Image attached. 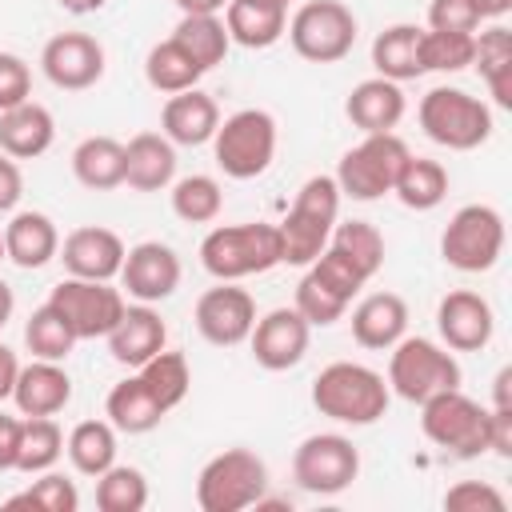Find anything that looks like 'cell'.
Instances as JSON below:
<instances>
[{"instance_id":"cell-1","label":"cell","mask_w":512,"mask_h":512,"mask_svg":"<svg viewBox=\"0 0 512 512\" xmlns=\"http://www.w3.org/2000/svg\"><path fill=\"white\" fill-rule=\"evenodd\" d=\"M388 400H392L388 380L376 368L356 364V360H336V364L320 368L312 380L316 412L336 424H352V428L376 424L388 412Z\"/></svg>"},{"instance_id":"cell-2","label":"cell","mask_w":512,"mask_h":512,"mask_svg":"<svg viewBox=\"0 0 512 512\" xmlns=\"http://www.w3.org/2000/svg\"><path fill=\"white\" fill-rule=\"evenodd\" d=\"M340 220V188H336V176H308L288 208V216L276 224L280 228V264H300L308 268L332 228Z\"/></svg>"},{"instance_id":"cell-3","label":"cell","mask_w":512,"mask_h":512,"mask_svg":"<svg viewBox=\"0 0 512 512\" xmlns=\"http://www.w3.org/2000/svg\"><path fill=\"white\" fill-rule=\"evenodd\" d=\"M200 264L216 280L260 276L280 264V228L264 220L220 224L200 240Z\"/></svg>"},{"instance_id":"cell-4","label":"cell","mask_w":512,"mask_h":512,"mask_svg":"<svg viewBox=\"0 0 512 512\" xmlns=\"http://www.w3.org/2000/svg\"><path fill=\"white\" fill-rule=\"evenodd\" d=\"M416 116L424 136L452 152H472L492 136V108L464 88H448V84L428 88L420 96Z\"/></svg>"},{"instance_id":"cell-5","label":"cell","mask_w":512,"mask_h":512,"mask_svg":"<svg viewBox=\"0 0 512 512\" xmlns=\"http://www.w3.org/2000/svg\"><path fill=\"white\" fill-rule=\"evenodd\" d=\"M388 352V388L400 400L424 404L436 392L460 388V364L444 344L428 336H400Z\"/></svg>"},{"instance_id":"cell-6","label":"cell","mask_w":512,"mask_h":512,"mask_svg":"<svg viewBox=\"0 0 512 512\" xmlns=\"http://www.w3.org/2000/svg\"><path fill=\"white\" fill-rule=\"evenodd\" d=\"M420 428L424 436L460 456V460H472V456H484L492 448V428H488V408L476 404L472 396H464L460 388H448V392H436L420 404Z\"/></svg>"},{"instance_id":"cell-7","label":"cell","mask_w":512,"mask_h":512,"mask_svg":"<svg viewBox=\"0 0 512 512\" xmlns=\"http://www.w3.org/2000/svg\"><path fill=\"white\" fill-rule=\"evenodd\" d=\"M268 468L248 448H224L212 456L196 476V504L200 512H240L264 500Z\"/></svg>"},{"instance_id":"cell-8","label":"cell","mask_w":512,"mask_h":512,"mask_svg":"<svg viewBox=\"0 0 512 512\" xmlns=\"http://www.w3.org/2000/svg\"><path fill=\"white\" fill-rule=\"evenodd\" d=\"M212 148H216V164H220L224 176H232V180L264 176L272 156H276V120H272V112H264V108L232 112L216 128Z\"/></svg>"},{"instance_id":"cell-9","label":"cell","mask_w":512,"mask_h":512,"mask_svg":"<svg viewBox=\"0 0 512 512\" xmlns=\"http://www.w3.org/2000/svg\"><path fill=\"white\" fill-rule=\"evenodd\" d=\"M408 144L396 132H368L356 148H348L340 156L336 168V188L340 196L352 200H380L384 192H392L404 160H408Z\"/></svg>"},{"instance_id":"cell-10","label":"cell","mask_w":512,"mask_h":512,"mask_svg":"<svg viewBox=\"0 0 512 512\" xmlns=\"http://www.w3.org/2000/svg\"><path fill=\"white\" fill-rule=\"evenodd\" d=\"M284 32H288L296 56H304L312 64H336L352 52L360 24H356L352 8L340 0H308L292 12Z\"/></svg>"},{"instance_id":"cell-11","label":"cell","mask_w":512,"mask_h":512,"mask_svg":"<svg viewBox=\"0 0 512 512\" xmlns=\"http://www.w3.org/2000/svg\"><path fill=\"white\" fill-rule=\"evenodd\" d=\"M504 252V216L492 204H464L440 232V256L456 272H488Z\"/></svg>"},{"instance_id":"cell-12","label":"cell","mask_w":512,"mask_h":512,"mask_svg":"<svg viewBox=\"0 0 512 512\" xmlns=\"http://www.w3.org/2000/svg\"><path fill=\"white\" fill-rule=\"evenodd\" d=\"M360 476V452L340 432H312L292 452V480L312 496H336Z\"/></svg>"},{"instance_id":"cell-13","label":"cell","mask_w":512,"mask_h":512,"mask_svg":"<svg viewBox=\"0 0 512 512\" xmlns=\"http://www.w3.org/2000/svg\"><path fill=\"white\" fill-rule=\"evenodd\" d=\"M48 304L68 320V328L76 332V340H96L108 336L116 328V320L124 316V292L112 288V280H84V276H64Z\"/></svg>"},{"instance_id":"cell-14","label":"cell","mask_w":512,"mask_h":512,"mask_svg":"<svg viewBox=\"0 0 512 512\" xmlns=\"http://www.w3.org/2000/svg\"><path fill=\"white\" fill-rule=\"evenodd\" d=\"M256 324V300L236 288V280H220L196 300V328L216 348H236L252 336Z\"/></svg>"},{"instance_id":"cell-15","label":"cell","mask_w":512,"mask_h":512,"mask_svg":"<svg viewBox=\"0 0 512 512\" xmlns=\"http://www.w3.org/2000/svg\"><path fill=\"white\" fill-rule=\"evenodd\" d=\"M308 340H312V324L296 312V308H272L264 312L256 324H252V356L260 368L268 372H288L304 360L308 352Z\"/></svg>"},{"instance_id":"cell-16","label":"cell","mask_w":512,"mask_h":512,"mask_svg":"<svg viewBox=\"0 0 512 512\" xmlns=\"http://www.w3.org/2000/svg\"><path fill=\"white\" fill-rule=\"evenodd\" d=\"M44 76L64 92H84L104 76V48L88 32H60L40 52Z\"/></svg>"},{"instance_id":"cell-17","label":"cell","mask_w":512,"mask_h":512,"mask_svg":"<svg viewBox=\"0 0 512 512\" xmlns=\"http://www.w3.org/2000/svg\"><path fill=\"white\" fill-rule=\"evenodd\" d=\"M120 288L140 304L168 300L180 288V256L160 240H144L128 248L120 264Z\"/></svg>"},{"instance_id":"cell-18","label":"cell","mask_w":512,"mask_h":512,"mask_svg":"<svg viewBox=\"0 0 512 512\" xmlns=\"http://www.w3.org/2000/svg\"><path fill=\"white\" fill-rule=\"evenodd\" d=\"M436 328H440L444 348H452V352H480L492 340V332H496V316H492V304L480 292L456 288V292H448L436 304Z\"/></svg>"},{"instance_id":"cell-19","label":"cell","mask_w":512,"mask_h":512,"mask_svg":"<svg viewBox=\"0 0 512 512\" xmlns=\"http://www.w3.org/2000/svg\"><path fill=\"white\" fill-rule=\"evenodd\" d=\"M124 240L112 228L100 224H84L72 228L60 244V260L68 276H84V280H116L120 264H124Z\"/></svg>"},{"instance_id":"cell-20","label":"cell","mask_w":512,"mask_h":512,"mask_svg":"<svg viewBox=\"0 0 512 512\" xmlns=\"http://www.w3.org/2000/svg\"><path fill=\"white\" fill-rule=\"evenodd\" d=\"M72 400V380L60 368V360H36L24 364L16 372L12 384V404L20 408V416H56L64 412Z\"/></svg>"},{"instance_id":"cell-21","label":"cell","mask_w":512,"mask_h":512,"mask_svg":"<svg viewBox=\"0 0 512 512\" xmlns=\"http://www.w3.org/2000/svg\"><path fill=\"white\" fill-rule=\"evenodd\" d=\"M160 128L172 144H184V148H196V144H208L220 128V108L208 92L200 88H188V92H176L164 100L160 108Z\"/></svg>"},{"instance_id":"cell-22","label":"cell","mask_w":512,"mask_h":512,"mask_svg":"<svg viewBox=\"0 0 512 512\" xmlns=\"http://www.w3.org/2000/svg\"><path fill=\"white\" fill-rule=\"evenodd\" d=\"M104 340H108L112 360H120L128 368H140L144 360H152L164 348L168 328H164L160 312H152V304H128L124 316L116 320V328Z\"/></svg>"},{"instance_id":"cell-23","label":"cell","mask_w":512,"mask_h":512,"mask_svg":"<svg viewBox=\"0 0 512 512\" xmlns=\"http://www.w3.org/2000/svg\"><path fill=\"white\" fill-rule=\"evenodd\" d=\"M404 88L396 80H384V76H372V80H360L348 100H344V116L368 136V132H392L400 120H404Z\"/></svg>"},{"instance_id":"cell-24","label":"cell","mask_w":512,"mask_h":512,"mask_svg":"<svg viewBox=\"0 0 512 512\" xmlns=\"http://www.w3.org/2000/svg\"><path fill=\"white\" fill-rule=\"evenodd\" d=\"M408 332V304L396 292H372L352 308V340L372 352H388Z\"/></svg>"},{"instance_id":"cell-25","label":"cell","mask_w":512,"mask_h":512,"mask_svg":"<svg viewBox=\"0 0 512 512\" xmlns=\"http://www.w3.org/2000/svg\"><path fill=\"white\" fill-rule=\"evenodd\" d=\"M176 176V144L160 132H136L124 144V184L136 192H160Z\"/></svg>"},{"instance_id":"cell-26","label":"cell","mask_w":512,"mask_h":512,"mask_svg":"<svg viewBox=\"0 0 512 512\" xmlns=\"http://www.w3.org/2000/svg\"><path fill=\"white\" fill-rule=\"evenodd\" d=\"M52 140H56V120L44 104L24 100L0 112V152H8L12 160H36L52 148Z\"/></svg>"},{"instance_id":"cell-27","label":"cell","mask_w":512,"mask_h":512,"mask_svg":"<svg viewBox=\"0 0 512 512\" xmlns=\"http://www.w3.org/2000/svg\"><path fill=\"white\" fill-rule=\"evenodd\" d=\"M60 252V232L48 212H12L4 224V256L16 268H44Z\"/></svg>"},{"instance_id":"cell-28","label":"cell","mask_w":512,"mask_h":512,"mask_svg":"<svg viewBox=\"0 0 512 512\" xmlns=\"http://www.w3.org/2000/svg\"><path fill=\"white\" fill-rule=\"evenodd\" d=\"M228 40L240 48H272L288 28V8L264 0H228L224 4Z\"/></svg>"},{"instance_id":"cell-29","label":"cell","mask_w":512,"mask_h":512,"mask_svg":"<svg viewBox=\"0 0 512 512\" xmlns=\"http://www.w3.org/2000/svg\"><path fill=\"white\" fill-rule=\"evenodd\" d=\"M420 36H424V28H416V24H392V28H384L372 40V68H376V76L396 80V84L424 76Z\"/></svg>"},{"instance_id":"cell-30","label":"cell","mask_w":512,"mask_h":512,"mask_svg":"<svg viewBox=\"0 0 512 512\" xmlns=\"http://www.w3.org/2000/svg\"><path fill=\"white\" fill-rule=\"evenodd\" d=\"M104 416L116 432H128V436H140V432H152L168 412L156 404V396L144 388L140 376H128L120 384H112L108 400H104Z\"/></svg>"},{"instance_id":"cell-31","label":"cell","mask_w":512,"mask_h":512,"mask_svg":"<svg viewBox=\"0 0 512 512\" xmlns=\"http://www.w3.org/2000/svg\"><path fill=\"white\" fill-rule=\"evenodd\" d=\"M72 172L84 188L108 192L124 184V144L112 136H88L72 152Z\"/></svg>"},{"instance_id":"cell-32","label":"cell","mask_w":512,"mask_h":512,"mask_svg":"<svg viewBox=\"0 0 512 512\" xmlns=\"http://www.w3.org/2000/svg\"><path fill=\"white\" fill-rule=\"evenodd\" d=\"M472 64L480 68L492 100L500 108H512V32L504 24H492V28H484L476 36Z\"/></svg>"},{"instance_id":"cell-33","label":"cell","mask_w":512,"mask_h":512,"mask_svg":"<svg viewBox=\"0 0 512 512\" xmlns=\"http://www.w3.org/2000/svg\"><path fill=\"white\" fill-rule=\"evenodd\" d=\"M396 200L412 212H432L444 196H448V168L440 160H428V156H408L396 184H392Z\"/></svg>"},{"instance_id":"cell-34","label":"cell","mask_w":512,"mask_h":512,"mask_svg":"<svg viewBox=\"0 0 512 512\" xmlns=\"http://www.w3.org/2000/svg\"><path fill=\"white\" fill-rule=\"evenodd\" d=\"M64 452L72 460V468L80 476H100L104 468L116 464V428L108 420H80L68 440H64Z\"/></svg>"},{"instance_id":"cell-35","label":"cell","mask_w":512,"mask_h":512,"mask_svg":"<svg viewBox=\"0 0 512 512\" xmlns=\"http://www.w3.org/2000/svg\"><path fill=\"white\" fill-rule=\"evenodd\" d=\"M144 76H148V84H152L156 92L176 96V92L196 88V80H200L204 72H200V64L168 36V40H160V44L148 48V56H144Z\"/></svg>"},{"instance_id":"cell-36","label":"cell","mask_w":512,"mask_h":512,"mask_svg":"<svg viewBox=\"0 0 512 512\" xmlns=\"http://www.w3.org/2000/svg\"><path fill=\"white\" fill-rule=\"evenodd\" d=\"M172 40L200 64V72H212L232 44L220 16H180V24L172 28Z\"/></svg>"},{"instance_id":"cell-37","label":"cell","mask_w":512,"mask_h":512,"mask_svg":"<svg viewBox=\"0 0 512 512\" xmlns=\"http://www.w3.org/2000/svg\"><path fill=\"white\" fill-rule=\"evenodd\" d=\"M136 376L144 380V388L156 396V404L164 412H172L188 396V388H192V372H188L184 352H168V348H160L152 360H144L136 368Z\"/></svg>"},{"instance_id":"cell-38","label":"cell","mask_w":512,"mask_h":512,"mask_svg":"<svg viewBox=\"0 0 512 512\" xmlns=\"http://www.w3.org/2000/svg\"><path fill=\"white\" fill-rule=\"evenodd\" d=\"M148 480L132 464H112L96 476V508L100 512H144Z\"/></svg>"},{"instance_id":"cell-39","label":"cell","mask_w":512,"mask_h":512,"mask_svg":"<svg viewBox=\"0 0 512 512\" xmlns=\"http://www.w3.org/2000/svg\"><path fill=\"white\" fill-rule=\"evenodd\" d=\"M64 452V432L52 416H24V432H20V456H16V472H48Z\"/></svg>"},{"instance_id":"cell-40","label":"cell","mask_w":512,"mask_h":512,"mask_svg":"<svg viewBox=\"0 0 512 512\" xmlns=\"http://www.w3.org/2000/svg\"><path fill=\"white\" fill-rule=\"evenodd\" d=\"M220 208H224V192H220L216 176L192 172V176L172 184V212L184 224H208V220L220 216Z\"/></svg>"},{"instance_id":"cell-41","label":"cell","mask_w":512,"mask_h":512,"mask_svg":"<svg viewBox=\"0 0 512 512\" xmlns=\"http://www.w3.org/2000/svg\"><path fill=\"white\" fill-rule=\"evenodd\" d=\"M328 244L340 248L344 256H352V264H356L368 280L384 268V236H380V228L368 224V220H344V224L336 220Z\"/></svg>"},{"instance_id":"cell-42","label":"cell","mask_w":512,"mask_h":512,"mask_svg":"<svg viewBox=\"0 0 512 512\" xmlns=\"http://www.w3.org/2000/svg\"><path fill=\"white\" fill-rule=\"evenodd\" d=\"M24 344L36 360H64L76 344V332L68 328V320L52 304H40L24 324Z\"/></svg>"},{"instance_id":"cell-43","label":"cell","mask_w":512,"mask_h":512,"mask_svg":"<svg viewBox=\"0 0 512 512\" xmlns=\"http://www.w3.org/2000/svg\"><path fill=\"white\" fill-rule=\"evenodd\" d=\"M4 508H36V512H76L80 508V492L64 472H36V480L16 492Z\"/></svg>"},{"instance_id":"cell-44","label":"cell","mask_w":512,"mask_h":512,"mask_svg":"<svg viewBox=\"0 0 512 512\" xmlns=\"http://www.w3.org/2000/svg\"><path fill=\"white\" fill-rule=\"evenodd\" d=\"M472 48H476V32H436V28H428L420 36L424 72H460V68H468Z\"/></svg>"},{"instance_id":"cell-45","label":"cell","mask_w":512,"mask_h":512,"mask_svg":"<svg viewBox=\"0 0 512 512\" xmlns=\"http://www.w3.org/2000/svg\"><path fill=\"white\" fill-rule=\"evenodd\" d=\"M312 328H328V324H336L344 312H348V300L344 296H336L328 284H320L312 272H304L300 276V284H296V304H292Z\"/></svg>"},{"instance_id":"cell-46","label":"cell","mask_w":512,"mask_h":512,"mask_svg":"<svg viewBox=\"0 0 512 512\" xmlns=\"http://www.w3.org/2000/svg\"><path fill=\"white\" fill-rule=\"evenodd\" d=\"M308 272H312L320 284H328L336 296H344L348 304H352V296L368 284V276L352 264V256H344V252H340V248H332V244H324V252L308 264Z\"/></svg>"},{"instance_id":"cell-47","label":"cell","mask_w":512,"mask_h":512,"mask_svg":"<svg viewBox=\"0 0 512 512\" xmlns=\"http://www.w3.org/2000/svg\"><path fill=\"white\" fill-rule=\"evenodd\" d=\"M444 508L448 512H504L508 500L500 488H492L484 480H460L444 492Z\"/></svg>"},{"instance_id":"cell-48","label":"cell","mask_w":512,"mask_h":512,"mask_svg":"<svg viewBox=\"0 0 512 512\" xmlns=\"http://www.w3.org/2000/svg\"><path fill=\"white\" fill-rule=\"evenodd\" d=\"M428 28L436 32H476L480 12L472 0H432L428 4Z\"/></svg>"},{"instance_id":"cell-49","label":"cell","mask_w":512,"mask_h":512,"mask_svg":"<svg viewBox=\"0 0 512 512\" xmlns=\"http://www.w3.org/2000/svg\"><path fill=\"white\" fill-rule=\"evenodd\" d=\"M32 96V72L16 52H0V112L24 104Z\"/></svg>"},{"instance_id":"cell-50","label":"cell","mask_w":512,"mask_h":512,"mask_svg":"<svg viewBox=\"0 0 512 512\" xmlns=\"http://www.w3.org/2000/svg\"><path fill=\"white\" fill-rule=\"evenodd\" d=\"M20 196H24L20 164H16L8 152H0V216H4V212H12V208L20 204Z\"/></svg>"},{"instance_id":"cell-51","label":"cell","mask_w":512,"mask_h":512,"mask_svg":"<svg viewBox=\"0 0 512 512\" xmlns=\"http://www.w3.org/2000/svg\"><path fill=\"white\" fill-rule=\"evenodd\" d=\"M488 428H492V448L496 456H512V404H492L488 408Z\"/></svg>"},{"instance_id":"cell-52","label":"cell","mask_w":512,"mask_h":512,"mask_svg":"<svg viewBox=\"0 0 512 512\" xmlns=\"http://www.w3.org/2000/svg\"><path fill=\"white\" fill-rule=\"evenodd\" d=\"M20 432H24V420L0 412V472H12V468H16V456H20Z\"/></svg>"},{"instance_id":"cell-53","label":"cell","mask_w":512,"mask_h":512,"mask_svg":"<svg viewBox=\"0 0 512 512\" xmlns=\"http://www.w3.org/2000/svg\"><path fill=\"white\" fill-rule=\"evenodd\" d=\"M16 372H20V360L8 344H0V400L12 396V384H16Z\"/></svg>"},{"instance_id":"cell-54","label":"cell","mask_w":512,"mask_h":512,"mask_svg":"<svg viewBox=\"0 0 512 512\" xmlns=\"http://www.w3.org/2000/svg\"><path fill=\"white\" fill-rule=\"evenodd\" d=\"M228 0H176V8L184 16H220Z\"/></svg>"},{"instance_id":"cell-55","label":"cell","mask_w":512,"mask_h":512,"mask_svg":"<svg viewBox=\"0 0 512 512\" xmlns=\"http://www.w3.org/2000/svg\"><path fill=\"white\" fill-rule=\"evenodd\" d=\"M472 4H476L480 20H500V16L512 8V0H472Z\"/></svg>"},{"instance_id":"cell-56","label":"cell","mask_w":512,"mask_h":512,"mask_svg":"<svg viewBox=\"0 0 512 512\" xmlns=\"http://www.w3.org/2000/svg\"><path fill=\"white\" fill-rule=\"evenodd\" d=\"M64 12H72V16H88V12H100L108 0H56Z\"/></svg>"},{"instance_id":"cell-57","label":"cell","mask_w":512,"mask_h":512,"mask_svg":"<svg viewBox=\"0 0 512 512\" xmlns=\"http://www.w3.org/2000/svg\"><path fill=\"white\" fill-rule=\"evenodd\" d=\"M12 308H16V296H12V288L0 280V328L12 320Z\"/></svg>"},{"instance_id":"cell-58","label":"cell","mask_w":512,"mask_h":512,"mask_svg":"<svg viewBox=\"0 0 512 512\" xmlns=\"http://www.w3.org/2000/svg\"><path fill=\"white\" fill-rule=\"evenodd\" d=\"M0 260H8V256H4V232H0Z\"/></svg>"},{"instance_id":"cell-59","label":"cell","mask_w":512,"mask_h":512,"mask_svg":"<svg viewBox=\"0 0 512 512\" xmlns=\"http://www.w3.org/2000/svg\"><path fill=\"white\" fill-rule=\"evenodd\" d=\"M264 4H280V8H288V0H264Z\"/></svg>"}]
</instances>
